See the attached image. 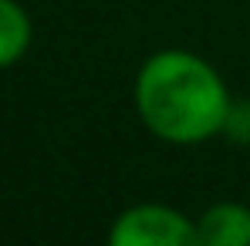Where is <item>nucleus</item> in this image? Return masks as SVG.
Wrapping results in <instances>:
<instances>
[{
    "label": "nucleus",
    "instance_id": "obj_1",
    "mask_svg": "<svg viewBox=\"0 0 250 246\" xmlns=\"http://www.w3.org/2000/svg\"><path fill=\"white\" fill-rule=\"evenodd\" d=\"M230 101L220 71L183 47L156 51L135 75L139 118L156 138L172 145H200L220 135Z\"/></svg>",
    "mask_w": 250,
    "mask_h": 246
},
{
    "label": "nucleus",
    "instance_id": "obj_2",
    "mask_svg": "<svg viewBox=\"0 0 250 246\" xmlns=\"http://www.w3.org/2000/svg\"><path fill=\"white\" fill-rule=\"evenodd\" d=\"M108 246H203L196 223L163 203L128 206L108 229Z\"/></svg>",
    "mask_w": 250,
    "mask_h": 246
},
{
    "label": "nucleus",
    "instance_id": "obj_3",
    "mask_svg": "<svg viewBox=\"0 0 250 246\" xmlns=\"http://www.w3.org/2000/svg\"><path fill=\"white\" fill-rule=\"evenodd\" d=\"M203 246H250V209L244 203H213L196 219Z\"/></svg>",
    "mask_w": 250,
    "mask_h": 246
},
{
    "label": "nucleus",
    "instance_id": "obj_4",
    "mask_svg": "<svg viewBox=\"0 0 250 246\" xmlns=\"http://www.w3.org/2000/svg\"><path fill=\"white\" fill-rule=\"evenodd\" d=\"M31 17L17 0H0V68L17 64L31 47Z\"/></svg>",
    "mask_w": 250,
    "mask_h": 246
},
{
    "label": "nucleus",
    "instance_id": "obj_5",
    "mask_svg": "<svg viewBox=\"0 0 250 246\" xmlns=\"http://www.w3.org/2000/svg\"><path fill=\"white\" fill-rule=\"evenodd\" d=\"M220 135L233 145H250V98H233L230 101Z\"/></svg>",
    "mask_w": 250,
    "mask_h": 246
}]
</instances>
